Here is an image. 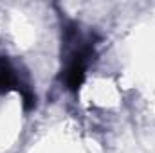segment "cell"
<instances>
[{"mask_svg": "<svg viewBox=\"0 0 155 153\" xmlns=\"http://www.w3.org/2000/svg\"><path fill=\"white\" fill-rule=\"evenodd\" d=\"M25 83L20 79L18 72L11 65L5 56H0V94H7L11 90H20Z\"/></svg>", "mask_w": 155, "mask_h": 153, "instance_id": "obj_1", "label": "cell"}]
</instances>
